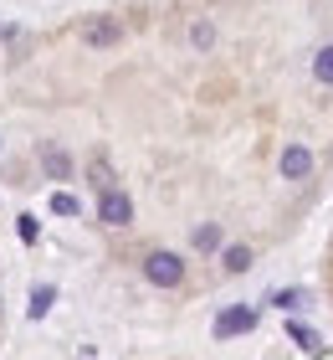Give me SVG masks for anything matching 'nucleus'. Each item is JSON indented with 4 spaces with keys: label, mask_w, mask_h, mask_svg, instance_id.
Instances as JSON below:
<instances>
[{
    "label": "nucleus",
    "mask_w": 333,
    "mask_h": 360,
    "mask_svg": "<svg viewBox=\"0 0 333 360\" xmlns=\"http://www.w3.org/2000/svg\"><path fill=\"white\" fill-rule=\"evenodd\" d=\"M144 278L154 288H179V283H185V257L170 252V248H154L144 257Z\"/></svg>",
    "instance_id": "obj_1"
},
{
    "label": "nucleus",
    "mask_w": 333,
    "mask_h": 360,
    "mask_svg": "<svg viewBox=\"0 0 333 360\" xmlns=\"http://www.w3.org/2000/svg\"><path fill=\"white\" fill-rule=\"evenodd\" d=\"M97 221H103V226H128L133 221V201H128L118 186L97 195Z\"/></svg>",
    "instance_id": "obj_2"
},
{
    "label": "nucleus",
    "mask_w": 333,
    "mask_h": 360,
    "mask_svg": "<svg viewBox=\"0 0 333 360\" xmlns=\"http://www.w3.org/2000/svg\"><path fill=\"white\" fill-rule=\"evenodd\" d=\"M252 324H257V309H226V314L215 319V335L231 340V335H246Z\"/></svg>",
    "instance_id": "obj_3"
},
{
    "label": "nucleus",
    "mask_w": 333,
    "mask_h": 360,
    "mask_svg": "<svg viewBox=\"0 0 333 360\" xmlns=\"http://www.w3.org/2000/svg\"><path fill=\"white\" fill-rule=\"evenodd\" d=\"M41 170H46V180H67L72 175V155L62 144H41Z\"/></svg>",
    "instance_id": "obj_4"
},
{
    "label": "nucleus",
    "mask_w": 333,
    "mask_h": 360,
    "mask_svg": "<svg viewBox=\"0 0 333 360\" xmlns=\"http://www.w3.org/2000/svg\"><path fill=\"white\" fill-rule=\"evenodd\" d=\"M282 175H287V180L313 175V150H303V144H287V150H282Z\"/></svg>",
    "instance_id": "obj_5"
},
{
    "label": "nucleus",
    "mask_w": 333,
    "mask_h": 360,
    "mask_svg": "<svg viewBox=\"0 0 333 360\" xmlns=\"http://www.w3.org/2000/svg\"><path fill=\"white\" fill-rule=\"evenodd\" d=\"M52 304H57V288L41 283L36 293H31V309H26V314H31V319H46V314H52Z\"/></svg>",
    "instance_id": "obj_6"
},
{
    "label": "nucleus",
    "mask_w": 333,
    "mask_h": 360,
    "mask_svg": "<svg viewBox=\"0 0 333 360\" xmlns=\"http://www.w3.org/2000/svg\"><path fill=\"white\" fill-rule=\"evenodd\" d=\"M221 263H226V273H246V268H252V248H246V242H236V248L221 252Z\"/></svg>",
    "instance_id": "obj_7"
},
{
    "label": "nucleus",
    "mask_w": 333,
    "mask_h": 360,
    "mask_svg": "<svg viewBox=\"0 0 333 360\" xmlns=\"http://www.w3.org/2000/svg\"><path fill=\"white\" fill-rule=\"evenodd\" d=\"M88 175H93V186H97V195H103V191H113V186H118V180H113V165H108V160H103V155H97V160H93V165H88Z\"/></svg>",
    "instance_id": "obj_8"
},
{
    "label": "nucleus",
    "mask_w": 333,
    "mask_h": 360,
    "mask_svg": "<svg viewBox=\"0 0 333 360\" xmlns=\"http://www.w3.org/2000/svg\"><path fill=\"white\" fill-rule=\"evenodd\" d=\"M221 248V226L205 221V226H195V252H215Z\"/></svg>",
    "instance_id": "obj_9"
},
{
    "label": "nucleus",
    "mask_w": 333,
    "mask_h": 360,
    "mask_svg": "<svg viewBox=\"0 0 333 360\" xmlns=\"http://www.w3.org/2000/svg\"><path fill=\"white\" fill-rule=\"evenodd\" d=\"M287 335L297 340V345H303L308 355H318L323 350V340H318V330H308V324H287Z\"/></svg>",
    "instance_id": "obj_10"
},
{
    "label": "nucleus",
    "mask_w": 333,
    "mask_h": 360,
    "mask_svg": "<svg viewBox=\"0 0 333 360\" xmlns=\"http://www.w3.org/2000/svg\"><path fill=\"white\" fill-rule=\"evenodd\" d=\"M88 41H93V46L118 41V26H113V21H93V26H88Z\"/></svg>",
    "instance_id": "obj_11"
},
{
    "label": "nucleus",
    "mask_w": 333,
    "mask_h": 360,
    "mask_svg": "<svg viewBox=\"0 0 333 360\" xmlns=\"http://www.w3.org/2000/svg\"><path fill=\"white\" fill-rule=\"evenodd\" d=\"M313 77H318V83H333V46H323V52L313 57Z\"/></svg>",
    "instance_id": "obj_12"
},
{
    "label": "nucleus",
    "mask_w": 333,
    "mask_h": 360,
    "mask_svg": "<svg viewBox=\"0 0 333 360\" xmlns=\"http://www.w3.org/2000/svg\"><path fill=\"white\" fill-rule=\"evenodd\" d=\"M52 211H57V217H77L82 206H77V195H72V191H57V195H52Z\"/></svg>",
    "instance_id": "obj_13"
},
{
    "label": "nucleus",
    "mask_w": 333,
    "mask_h": 360,
    "mask_svg": "<svg viewBox=\"0 0 333 360\" xmlns=\"http://www.w3.org/2000/svg\"><path fill=\"white\" fill-rule=\"evenodd\" d=\"M272 304H277V309H297V304H303V288H277Z\"/></svg>",
    "instance_id": "obj_14"
},
{
    "label": "nucleus",
    "mask_w": 333,
    "mask_h": 360,
    "mask_svg": "<svg viewBox=\"0 0 333 360\" xmlns=\"http://www.w3.org/2000/svg\"><path fill=\"white\" fill-rule=\"evenodd\" d=\"M15 232H21V242H36L41 226H36V217H21V221H15Z\"/></svg>",
    "instance_id": "obj_15"
}]
</instances>
